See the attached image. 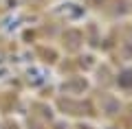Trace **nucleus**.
<instances>
[{"label": "nucleus", "mask_w": 132, "mask_h": 129, "mask_svg": "<svg viewBox=\"0 0 132 129\" xmlns=\"http://www.w3.org/2000/svg\"><path fill=\"white\" fill-rule=\"evenodd\" d=\"M132 72H123L121 74V79H119V81H121V85H132Z\"/></svg>", "instance_id": "f257e3e1"}]
</instances>
